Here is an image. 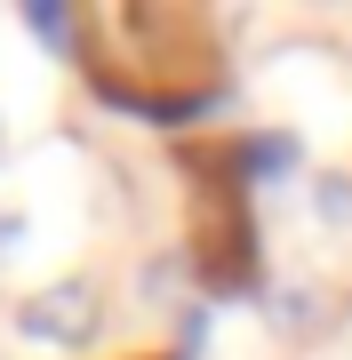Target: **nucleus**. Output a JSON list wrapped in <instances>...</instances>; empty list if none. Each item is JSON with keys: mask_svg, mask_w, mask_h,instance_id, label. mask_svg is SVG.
Instances as JSON below:
<instances>
[{"mask_svg": "<svg viewBox=\"0 0 352 360\" xmlns=\"http://www.w3.org/2000/svg\"><path fill=\"white\" fill-rule=\"evenodd\" d=\"M320 217H344L352 224V176H320Z\"/></svg>", "mask_w": 352, "mask_h": 360, "instance_id": "nucleus-6", "label": "nucleus"}, {"mask_svg": "<svg viewBox=\"0 0 352 360\" xmlns=\"http://www.w3.org/2000/svg\"><path fill=\"white\" fill-rule=\"evenodd\" d=\"M32 16V32L48 40V49H72V25H65V8H56V0H40V8H25Z\"/></svg>", "mask_w": 352, "mask_h": 360, "instance_id": "nucleus-5", "label": "nucleus"}, {"mask_svg": "<svg viewBox=\"0 0 352 360\" xmlns=\"http://www.w3.org/2000/svg\"><path fill=\"white\" fill-rule=\"evenodd\" d=\"M193 168V272L209 288H248V264H256V240H248V176L233 144H193L184 153Z\"/></svg>", "mask_w": 352, "mask_h": 360, "instance_id": "nucleus-2", "label": "nucleus"}, {"mask_svg": "<svg viewBox=\"0 0 352 360\" xmlns=\"http://www.w3.org/2000/svg\"><path fill=\"white\" fill-rule=\"evenodd\" d=\"M233 153H240V176H280V168L296 160V144L288 136H240Z\"/></svg>", "mask_w": 352, "mask_h": 360, "instance_id": "nucleus-4", "label": "nucleus"}, {"mask_svg": "<svg viewBox=\"0 0 352 360\" xmlns=\"http://www.w3.org/2000/svg\"><path fill=\"white\" fill-rule=\"evenodd\" d=\"M25 336H48V345H89L96 321H105V296L96 281H48L40 296H25Z\"/></svg>", "mask_w": 352, "mask_h": 360, "instance_id": "nucleus-3", "label": "nucleus"}, {"mask_svg": "<svg viewBox=\"0 0 352 360\" xmlns=\"http://www.w3.org/2000/svg\"><path fill=\"white\" fill-rule=\"evenodd\" d=\"M72 49L89 56L96 89L144 112H184L216 96V32L193 8H89L72 25Z\"/></svg>", "mask_w": 352, "mask_h": 360, "instance_id": "nucleus-1", "label": "nucleus"}]
</instances>
